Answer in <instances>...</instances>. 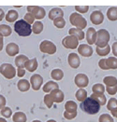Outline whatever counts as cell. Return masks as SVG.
<instances>
[{"label": "cell", "mask_w": 117, "mask_h": 122, "mask_svg": "<svg viewBox=\"0 0 117 122\" xmlns=\"http://www.w3.org/2000/svg\"><path fill=\"white\" fill-rule=\"evenodd\" d=\"M80 107L84 112L89 115H96L100 110L99 103L91 97L86 98L84 102H81Z\"/></svg>", "instance_id": "cell-1"}, {"label": "cell", "mask_w": 117, "mask_h": 122, "mask_svg": "<svg viewBox=\"0 0 117 122\" xmlns=\"http://www.w3.org/2000/svg\"><path fill=\"white\" fill-rule=\"evenodd\" d=\"M14 31L20 36H28L32 33V26L28 24L24 20H19L15 21Z\"/></svg>", "instance_id": "cell-2"}, {"label": "cell", "mask_w": 117, "mask_h": 122, "mask_svg": "<svg viewBox=\"0 0 117 122\" xmlns=\"http://www.w3.org/2000/svg\"><path fill=\"white\" fill-rule=\"evenodd\" d=\"M110 41V33L105 29H100L96 32V48L102 49L108 46V43Z\"/></svg>", "instance_id": "cell-3"}, {"label": "cell", "mask_w": 117, "mask_h": 122, "mask_svg": "<svg viewBox=\"0 0 117 122\" xmlns=\"http://www.w3.org/2000/svg\"><path fill=\"white\" fill-rule=\"evenodd\" d=\"M69 21H70V23L73 26H75L77 29H80V30H84L85 27L87 26V21H86V20H85L81 14H79L77 12H73L70 15Z\"/></svg>", "instance_id": "cell-4"}, {"label": "cell", "mask_w": 117, "mask_h": 122, "mask_svg": "<svg viewBox=\"0 0 117 122\" xmlns=\"http://www.w3.org/2000/svg\"><path fill=\"white\" fill-rule=\"evenodd\" d=\"M0 73L5 78L12 79L13 77H15L17 71H16L15 67L11 63H3L0 66Z\"/></svg>", "instance_id": "cell-5"}, {"label": "cell", "mask_w": 117, "mask_h": 122, "mask_svg": "<svg viewBox=\"0 0 117 122\" xmlns=\"http://www.w3.org/2000/svg\"><path fill=\"white\" fill-rule=\"evenodd\" d=\"M98 66L102 70L109 69H117V58L109 57L108 59H101L98 61Z\"/></svg>", "instance_id": "cell-6"}, {"label": "cell", "mask_w": 117, "mask_h": 122, "mask_svg": "<svg viewBox=\"0 0 117 122\" xmlns=\"http://www.w3.org/2000/svg\"><path fill=\"white\" fill-rule=\"evenodd\" d=\"M39 50L43 53L47 54H54L56 52V46L50 40H43L39 45Z\"/></svg>", "instance_id": "cell-7"}, {"label": "cell", "mask_w": 117, "mask_h": 122, "mask_svg": "<svg viewBox=\"0 0 117 122\" xmlns=\"http://www.w3.org/2000/svg\"><path fill=\"white\" fill-rule=\"evenodd\" d=\"M62 45L66 49L68 50H75L76 48L79 47V40L72 36H67L63 38L62 40Z\"/></svg>", "instance_id": "cell-8"}, {"label": "cell", "mask_w": 117, "mask_h": 122, "mask_svg": "<svg viewBox=\"0 0 117 122\" xmlns=\"http://www.w3.org/2000/svg\"><path fill=\"white\" fill-rule=\"evenodd\" d=\"M27 10L29 13H31L33 15V17L35 19H38V20H41L45 17V10L43 9L42 7H38V6H30V7H27Z\"/></svg>", "instance_id": "cell-9"}, {"label": "cell", "mask_w": 117, "mask_h": 122, "mask_svg": "<svg viewBox=\"0 0 117 122\" xmlns=\"http://www.w3.org/2000/svg\"><path fill=\"white\" fill-rule=\"evenodd\" d=\"M42 76L39 74H34L30 77V84H31V87L34 91H39L40 89V87L42 86Z\"/></svg>", "instance_id": "cell-10"}, {"label": "cell", "mask_w": 117, "mask_h": 122, "mask_svg": "<svg viewBox=\"0 0 117 122\" xmlns=\"http://www.w3.org/2000/svg\"><path fill=\"white\" fill-rule=\"evenodd\" d=\"M74 82L77 85V87H79L80 89H84L85 87H87V85L89 83V79L85 74H78L75 76Z\"/></svg>", "instance_id": "cell-11"}, {"label": "cell", "mask_w": 117, "mask_h": 122, "mask_svg": "<svg viewBox=\"0 0 117 122\" xmlns=\"http://www.w3.org/2000/svg\"><path fill=\"white\" fill-rule=\"evenodd\" d=\"M90 20L91 22L93 24H96V25H99L103 22L104 20V15L103 13L100 11V10H95L91 13L90 15Z\"/></svg>", "instance_id": "cell-12"}, {"label": "cell", "mask_w": 117, "mask_h": 122, "mask_svg": "<svg viewBox=\"0 0 117 122\" xmlns=\"http://www.w3.org/2000/svg\"><path fill=\"white\" fill-rule=\"evenodd\" d=\"M78 52L80 55H82L83 57H91L93 54V49L90 45L87 44H82L78 47Z\"/></svg>", "instance_id": "cell-13"}, {"label": "cell", "mask_w": 117, "mask_h": 122, "mask_svg": "<svg viewBox=\"0 0 117 122\" xmlns=\"http://www.w3.org/2000/svg\"><path fill=\"white\" fill-rule=\"evenodd\" d=\"M67 62L68 64L70 65V67L77 69L80 67L81 65V60H80V57L78 56V54H76L74 52L72 53H69L68 54V57H67Z\"/></svg>", "instance_id": "cell-14"}, {"label": "cell", "mask_w": 117, "mask_h": 122, "mask_svg": "<svg viewBox=\"0 0 117 122\" xmlns=\"http://www.w3.org/2000/svg\"><path fill=\"white\" fill-rule=\"evenodd\" d=\"M50 95H51V97H52V99H53V102H62L64 101V93L62 91H60L59 89H55V90H53L50 93Z\"/></svg>", "instance_id": "cell-15"}, {"label": "cell", "mask_w": 117, "mask_h": 122, "mask_svg": "<svg viewBox=\"0 0 117 122\" xmlns=\"http://www.w3.org/2000/svg\"><path fill=\"white\" fill-rule=\"evenodd\" d=\"M19 51H20L19 50V46L17 44H15V43H12V42L9 43L7 45V47H6V52L11 57H14L15 55H17L19 53Z\"/></svg>", "instance_id": "cell-16"}, {"label": "cell", "mask_w": 117, "mask_h": 122, "mask_svg": "<svg viewBox=\"0 0 117 122\" xmlns=\"http://www.w3.org/2000/svg\"><path fill=\"white\" fill-rule=\"evenodd\" d=\"M86 40L88 42V44L91 46L93 44H95L96 39V31L94 28H88V30L86 32Z\"/></svg>", "instance_id": "cell-17"}, {"label": "cell", "mask_w": 117, "mask_h": 122, "mask_svg": "<svg viewBox=\"0 0 117 122\" xmlns=\"http://www.w3.org/2000/svg\"><path fill=\"white\" fill-rule=\"evenodd\" d=\"M63 16H64V11L60 8H53L49 12V18L52 20H54L57 18H63Z\"/></svg>", "instance_id": "cell-18"}, {"label": "cell", "mask_w": 117, "mask_h": 122, "mask_svg": "<svg viewBox=\"0 0 117 122\" xmlns=\"http://www.w3.org/2000/svg\"><path fill=\"white\" fill-rule=\"evenodd\" d=\"M24 68L29 72H35L38 68V61L36 58H33L31 60H28V61L25 62V65H24Z\"/></svg>", "instance_id": "cell-19"}, {"label": "cell", "mask_w": 117, "mask_h": 122, "mask_svg": "<svg viewBox=\"0 0 117 122\" xmlns=\"http://www.w3.org/2000/svg\"><path fill=\"white\" fill-rule=\"evenodd\" d=\"M68 33H69V36H75L78 40H83L85 36V34L84 33V31L80 30V29H77V28H71V29H69Z\"/></svg>", "instance_id": "cell-20"}, {"label": "cell", "mask_w": 117, "mask_h": 122, "mask_svg": "<svg viewBox=\"0 0 117 122\" xmlns=\"http://www.w3.org/2000/svg\"><path fill=\"white\" fill-rule=\"evenodd\" d=\"M28 57H26L25 55H19L15 58V65L17 66V68H22L24 69V65L25 62L28 61Z\"/></svg>", "instance_id": "cell-21"}, {"label": "cell", "mask_w": 117, "mask_h": 122, "mask_svg": "<svg viewBox=\"0 0 117 122\" xmlns=\"http://www.w3.org/2000/svg\"><path fill=\"white\" fill-rule=\"evenodd\" d=\"M17 87H18V90L20 92H25L30 89V82L28 80H26V79H20L18 81Z\"/></svg>", "instance_id": "cell-22"}, {"label": "cell", "mask_w": 117, "mask_h": 122, "mask_svg": "<svg viewBox=\"0 0 117 122\" xmlns=\"http://www.w3.org/2000/svg\"><path fill=\"white\" fill-rule=\"evenodd\" d=\"M5 17H6V20L7 21H9V22H14L15 20L18 19L19 14H18V12L16 10H11L8 11V13H7V15Z\"/></svg>", "instance_id": "cell-23"}, {"label": "cell", "mask_w": 117, "mask_h": 122, "mask_svg": "<svg viewBox=\"0 0 117 122\" xmlns=\"http://www.w3.org/2000/svg\"><path fill=\"white\" fill-rule=\"evenodd\" d=\"M58 84L56 82H53V81H49L47 82L44 86L42 87V90L44 92L48 93V92H51L52 91L55 90V89H58Z\"/></svg>", "instance_id": "cell-24"}, {"label": "cell", "mask_w": 117, "mask_h": 122, "mask_svg": "<svg viewBox=\"0 0 117 122\" xmlns=\"http://www.w3.org/2000/svg\"><path fill=\"white\" fill-rule=\"evenodd\" d=\"M77 103L73 101H68L65 104L66 112L67 113H77Z\"/></svg>", "instance_id": "cell-25"}, {"label": "cell", "mask_w": 117, "mask_h": 122, "mask_svg": "<svg viewBox=\"0 0 117 122\" xmlns=\"http://www.w3.org/2000/svg\"><path fill=\"white\" fill-rule=\"evenodd\" d=\"M13 122H26L27 117L26 115L22 112H16L12 117Z\"/></svg>", "instance_id": "cell-26"}, {"label": "cell", "mask_w": 117, "mask_h": 122, "mask_svg": "<svg viewBox=\"0 0 117 122\" xmlns=\"http://www.w3.org/2000/svg\"><path fill=\"white\" fill-rule=\"evenodd\" d=\"M104 84L106 85V87H111V86H117V78L115 76H105L103 79Z\"/></svg>", "instance_id": "cell-27"}, {"label": "cell", "mask_w": 117, "mask_h": 122, "mask_svg": "<svg viewBox=\"0 0 117 122\" xmlns=\"http://www.w3.org/2000/svg\"><path fill=\"white\" fill-rule=\"evenodd\" d=\"M91 98H93L94 100H96V102L99 103V105H105L107 102V98L104 94H92L90 96Z\"/></svg>", "instance_id": "cell-28"}, {"label": "cell", "mask_w": 117, "mask_h": 122, "mask_svg": "<svg viewBox=\"0 0 117 122\" xmlns=\"http://www.w3.org/2000/svg\"><path fill=\"white\" fill-rule=\"evenodd\" d=\"M107 17L110 20H117V8L111 7L107 11Z\"/></svg>", "instance_id": "cell-29"}, {"label": "cell", "mask_w": 117, "mask_h": 122, "mask_svg": "<svg viewBox=\"0 0 117 122\" xmlns=\"http://www.w3.org/2000/svg\"><path fill=\"white\" fill-rule=\"evenodd\" d=\"M51 76L54 80H61L64 77V72L61 69H53L51 72Z\"/></svg>", "instance_id": "cell-30"}, {"label": "cell", "mask_w": 117, "mask_h": 122, "mask_svg": "<svg viewBox=\"0 0 117 122\" xmlns=\"http://www.w3.org/2000/svg\"><path fill=\"white\" fill-rule=\"evenodd\" d=\"M11 28L7 24H0V35L2 36H10L11 35Z\"/></svg>", "instance_id": "cell-31"}, {"label": "cell", "mask_w": 117, "mask_h": 122, "mask_svg": "<svg viewBox=\"0 0 117 122\" xmlns=\"http://www.w3.org/2000/svg\"><path fill=\"white\" fill-rule=\"evenodd\" d=\"M43 31V23L41 21L38 20V21H35L33 23L32 26V32L36 35H39L41 32Z\"/></svg>", "instance_id": "cell-32"}, {"label": "cell", "mask_w": 117, "mask_h": 122, "mask_svg": "<svg viewBox=\"0 0 117 122\" xmlns=\"http://www.w3.org/2000/svg\"><path fill=\"white\" fill-rule=\"evenodd\" d=\"M76 98L80 102H84L85 99L87 98V92L84 89H79L76 92Z\"/></svg>", "instance_id": "cell-33"}, {"label": "cell", "mask_w": 117, "mask_h": 122, "mask_svg": "<svg viewBox=\"0 0 117 122\" xmlns=\"http://www.w3.org/2000/svg\"><path fill=\"white\" fill-rule=\"evenodd\" d=\"M92 92H94V94H104L105 87L102 84H95L92 87Z\"/></svg>", "instance_id": "cell-34"}, {"label": "cell", "mask_w": 117, "mask_h": 122, "mask_svg": "<svg viewBox=\"0 0 117 122\" xmlns=\"http://www.w3.org/2000/svg\"><path fill=\"white\" fill-rule=\"evenodd\" d=\"M107 109L111 111H115L117 110V99L115 98H111L109 100V102L107 103Z\"/></svg>", "instance_id": "cell-35"}, {"label": "cell", "mask_w": 117, "mask_h": 122, "mask_svg": "<svg viewBox=\"0 0 117 122\" xmlns=\"http://www.w3.org/2000/svg\"><path fill=\"white\" fill-rule=\"evenodd\" d=\"M96 53H97V55H99V56H106V55H108L111 52V47L108 45L105 48H102V49L96 48Z\"/></svg>", "instance_id": "cell-36"}, {"label": "cell", "mask_w": 117, "mask_h": 122, "mask_svg": "<svg viewBox=\"0 0 117 122\" xmlns=\"http://www.w3.org/2000/svg\"><path fill=\"white\" fill-rule=\"evenodd\" d=\"M53 24H54L55 27H57L59 29H62L66 25V21H65L64 18H57V19L53 20Z\"/></svg>", "instance_id": "cell-37"}, {"label": "cell", "mask_w": 117, "mask_h": 122, "mask_svg": "<svg viewBox=\"0 0 117 122\" xmlns=\"http://www.w3.org/2000/svg\"><path fill=\"white\" fill-rule=\"evenodd\" d=\"M99 122H114L112 117L109 114H102L100 117H99V119H98Z\"/></svg>", "instance_id": "cell-38"}, {"label": "cell", "mask_w": 117, "mask_h": 122, "mask_svg": "<svg viewBox=\"0 0 117 122\" xmlns=\"http://www.w3.org/2000/svg\"><path fill=\"white\" fill-rule=\"evenodd\" d=\"M1 115H2V117H4V118H9L12 115V111L10 107L5 106L3 109H1Z\"/></svg>", "instance_id": "cell-39"}, {"label": "cell", "mask_w": 117, "mask_h": 122, "mask_svg": "<svg viewBox=\"0 0 117 122\" xmlns=\"http://www.w3.org/2000/svg\"><path fill=\"white\" fill-rule=\"evenodd\" d=\"M44 102H45V104L47 105L48 108H51V107L53 106V101L50 94H46V95L44 96Z\"/></svg>", "instance_id": "cell-40"}, {"label": "cell", "mask_w": 117, "mask_h": 122, "mask_svg": "<svg viewBox=\"0 0 117 122\" xmlns=\"http://www.w3.org/2000/svg\"><path fill=\"white\" fill-rule=\"evenodd\" d=\"M23 20H25L28 24H32V23H34L35 22V18L33 17V15L31 14V13H29V12H27L25 15H24V17H23Z\"/></svg>", "instance_id": "cell-41"}, {"label": "cell", "mask_w": 117, "mask_h": 122, "mask_svg": "<svg viewBox=\"0 0 117 122\" xmlns=\"http://www.w3.org/2000/svg\"><path fill=\"white\" fill-rule=\"evenodd\" d=\"M75 10H77V13H86L88 10H89V7L88 6H76L75 7Z\"/></svg>", "instance_id": "cell-42"}, {"label": "cell", "mask_w": 117, "mask_h": 122, "mask_svg": "<svg viewBox=\"0 0 117 122\" xmlns=\"http://www.w3.org/2000/svg\"><path fill=\"white\" fill-rule=\"evenodd\" d=\"M106 92L110 95H114L117 92V86H111V87H106Z\"/></svg>", "instance_id": "cell-43"}, {"label": "cell", "mask_w": 117, "mask_h": 122, "mask_svg": "<svg viewBox=\"0 0 117 122\" xmlns=\"http://www.w3.org/2000/svg\"><path fill=\"white\" fill-rule=\"evenodd\" d=\"M76 116H77V113H67L66 111L64 112V117L67 119H73L76 117Z\"/></svg>", "instance_id": "cell-44"}, {"label": "cell", "mask_w": 117, "mask_h": 122, "mask_svg": "<svg viewBox=\"0 0 117 122\" xmlns=\"http://www.w3.org/2000/svg\"><path fill=\"white\" fill-rule=\"evenodd\" d=\"M6 105V98L3 95H0V110L3 109Z\"/></svg>", "instance_id": "cell-45"}, {"label": "cell", "mask_w": 117, "mask_h": 122, "mask_svg": "<svg viewBox=\"0 0 117 122\" xmlns=\"http://www.w3.org/2000/svg\"><path fill=\"white\" fill-rule=\"evenodd\" d=\"M24 75H25V70L24 69H22V68H18L17 69V76L19 77H22Z\"/></svg>", "instance_id": "cell-46"}, {"label": "cell", "mask_w": 117, "mask_h": 122, "mask_svg": "<svg viewBox=\"0 0 117 122\" xmlns=\"http://www.w3.org/2000/svg\"><path fill=\"white\" fill-rule=\"evenodd\" d=\"M112 53L115 57H117V42H114L112 44Z\"/></svg>", "instance_id": "cell-47"}, {"label": "cell", "mask_w": 117, "mask_h": 122, "mask_svg": "<svg viewBox=\"0 0 117 122\" xmlns=\"http://www.w3.org/2000/svg\"><path fill=\"white\" fill-rule=\"evenodd\" d=\"M3 45H4V41H3V36L0 35V51L3 49Z\"/></svg>", "instance_id": "cell-48"}, {"label": "cell", "mask_w": 117, "mask_h": 122, "mask_svg": "<svg viewBox=\"0 0 117 122\" xmlns=\"http://www.w3.org/2000/svg\"><path fill=\"white\" fill-rule=\"evenodd\" d=\"M4 17H5V12L3 11L2 9H0V21L4 19Z\"/></svg>", "instance_id": "cell-49"}, {"label": "cell", "mask_w": 117, "mask_h": 122, "mask_svg": "<svg viewBox=\"0 0 117 122\" xmlns=\"http://www.w3.org/2000/svg\"><path fill=\"white\" fill-rule=\"evenodd\" d=\"M111 115H112V117H117V110H115V111H111Z\"/></svg>", "instance_id": "cell-50"}, {"label": "cell", "mask_w": 117, "mask_h": 122, "mask_svg": "<svg viewBox=\"0 0 117 122\" xmlns=\"http://www.w3.org/2000/svg\"><path fill=\"white\" fill-rule=\"evenodd\" d=\"M0 122H8L4 117H0Z\"/></svg>", "instance_id": "cell-51"}, {"label": "cell", "mask_w": 117, "mask_h": 122, "mask_svg": "<svg viewBox=\"0 0 117 122\" xmlns=\"http://www.w3.org/2000/svg\"><path fill=\"white\" fill-rule=\"evenodd\" d=\"M47 122H56L55 120H53V119H50V120H48Z\"/></svg>", "instance_id": "cell-52"}, {"label": "cell", "mask_w": 117, "mask_h": 122, "mask_svg": "<svg viewBox=\"0 0 117 122\" xmlns=\"http://www.w3.org/2000/svg\"><path fill=\"white\" fill-rule=\"evenodd\" d=\"M32 122H41L40 120H33Z\"/></svg>", "instance_id": "cell-53"}]
</instances>
